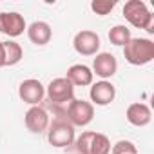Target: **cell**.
Returning a JSON list of instances; mask_svg holds the SVG:
<instances>
[{
  "instance_id": "6da1fadb",
  "label": "cell",
  "mask_w": 154,
  "mask_h": 154,
  "mask_svg": "<svg viewBox=\"0 0 154 154\" xmlns=\"http://www.w3.org/2000/svg\"><path fill=\"white\" fill-rule=\"evenodd\" d=\"M123 56L131 65H147L154 60V42L150 38H131L123 45Z\"/></svg>"
},
{
  "instance_id": "7a4b0ae2",
  "label": "cell",
  "mask_w": 154,
  "mask_h": 154,
  "mask_svg": "<svg viewBox=\"0 0 154 154\" xmlns=\"http://www.w3.org/2000/svg\"><path fill=\"white\" fill-rule=\"evenodd\" d=\"M123 17L131 26L138 29H145L147 33H154V17L143 0H129V2H125Z\"/></svg>"
},
{
  "instance_id": "3957f363",
  "label": "cell",
  "mask_w": 154,
  "mask_h": 154,
  "mask_svg": "<svg viewBox=\"0 0 154 154\" xmlns=\"http://www.w3.org/2000/svg\"><path fill=\"white\" fill-rule=\"evenodd\" d=\"M76 136H74V127L63 120V118H56L53 123H49L47 127V141L49 145L56 147V149H65L71 147L74 143Z\"/></svg>"
},
{
  "instance_id": "277c9868",
  "label": "cell",
  "mask_w": 154,
  "mask_h": 154,
  "mask_svg": "<svg viewBox=\"0 0 154 154\" xmlns=\"http://www.w3.org/2000/svg\"><path fill=\"white\" fill-rule=\"evenodd\" d=\"M93 118H94V105L91 102L74 98L71 103H67L65 120L72 127H85V125H89L93 122Z\"/></svg>"
},
{
  "instance_id": "5b68a950",
  "label": "cell",
  "mask_w": 154,
  "mask_h": 154,
  "mask_svg": "<svg viewBox=\"0 0 154 154\" xmlns=\"http://www.w3.org/2000/svg\"><path fill=\"white\" fill-rule=\"evenodd\" d=\"M45 94L49 102H53L54 105H67L74 100V85L65 76L63 78H54L45 87Z\"/></svg>"
},
{
  "instance_id": "8992f818",
  "label": "cell",
  "mask_w": 154,
  "mask_h": 154,
  "mask_svg": "<svg viewBox=\"0 0 154 154\" xmlns=\"http://www.w3.org/2000/svg\"><path fill=\"white\" fill-rule=\"evenodd\" d=\"M72 45H74V51L82 56H96L102 44H100V36L94 31L82 29L80 33L74 35Z\"/></svg>"
},
{
  "instance_id": "52a82bcc",
  "label": "cell",
  "mask_w": 154,
  "mask_h": 154,
  "mask_svg": "<svg viewBox=\"0 0 154 154\" xmlns=\"http://www.w3.org/2000/svg\"><path fill=\"white\" fill-rule=\"evenodd\" d=\"M26 29H27V24L20 13H17V11L0 13V33L2 35H6L9 38H17L20 35H24Z\"/></svg>"
},
{
  "instance_id": "ba28073f",
  "label": "cell",
  "mask_w": 154,
  "mask_h": 154,
  "mask_svg": "<svg viewBox=\"0 0 154 154\" xmlns=\"http://www.w3.org/2000/svg\"><path fill=\"white\" fill-rule=\"evenodd\" d=\"M18 96L24 103L27 105H40V102L44 100L45 96V87L42 85L40 80H35V78H29V80H24L20 85H18Z\"/></svg>"
},
{
  "instance_id": "9c48e42d",
  "label": "cell",
  "mask_w": 154,
  "mask_h": 154,
  "mask_svg": "<svg viewBox=\"0 0 154 154\" xmlns=\"http://www.w3.org/2000/svg\"><path fill=\"white\" fill-rule=\"evenodd\" d=\"M24 123L27 127V131H31L33 134H42L47 131L51 120H49V114L44 107L40 105H33L27 109L26 116H24Z\"/></svg>"
},
{
  "instance_id": "30bf717a",
  "label": "cell",
  "mask_w": 154,
  "mask_h": 154,
  "mask_svg": "<svg viewBox=\"0 0 154 154\" xmlns=\"http://www.w3.org/2000/svg\"><path fill=\"white\" fill-rule=\"evenodd\" d=\"M91 71H93V74L100 76L102 80L112 78L118 71V60L111 53H98L93 60V69Z\"/></svg>"
},
{
  "instance_id": "8fae6325",
  "label": "cell",
  "mask_w": 154,
  "mask_h": 154,
  "mask_svg": "<svg viewBox=\"0 0 154 154\" xmlns=\"http://www.w3.org/2000/svg\"><path fill=\"white\" fill-rule=\"evenodd\" d=\"M89 96H91L93 105L105 107V105H109V103L114 102V98H116V87L111 82H107V80H100V82H96V84L91 85Z\"/></svg>"
},
{
  "instance_id": "7c38bea8",
  "label": "cell",
  "mask_w": 154,
  "mask_h": 154,
  "mask_svg": "<svg viewBox=\"0 0 154 154\" xmlns=\"http://www.w3.org/2000/svg\"><path fill=\"white\" fill-rule=\"evenodd\" d=\"M125 118L131 125L134 127H145L150 123L152 120V112H150V107L141 103V102H136V103H131L125 111Z\"/></svg>"
},
{
  "instance_id": "4fadbf2b",
  "label": "cell",
  "mask_w": 154,
  "mask_h": 154,
  "mask_svg": "<svg viewBox=\"0 0 154 154\" xmlns=\"http://www.w3.org/2000/svg\"><path fill=\"white\" fill-rule=\"evenodd\" d=\"M65 78L74 85V87H87L93 85V78L94 74L91 71V67H87L85 63H74L67 69V76Z\"/></svg>"
},
{
  "instance_id": "5bb4252c",
  "label": "cell",
  "mask_w": 154,
  "mask_h": 154,
  "mask_svg": "<svg viewBox=\"0 0 154 154\" xmlns=\"http://www.w3.org/2000/svg\"><path fill=\"white\" fill-rule=\"evenodd\" d=\"M27 38L35 44V45H47L53 38V29L47 22H42V20H36L33 22L27 29Z\"/></svg>"
},
{
  "instance_id": "9a60e30c",
  "label": "cell",
  "mask_w": 154,
  "mask_h": 154,
  "mask_svg": "<svg viewBox=\"0 0 154 154\" xmlns=\"http://www.w3.org/2000/svg\"><path fill=\"white\" fill-rule=\"evenodd\" d=\"M2 45H4V56H6V67L17 65L24 58V49L15 40H6L2 42Z\"/></svg>"
},
{
  "instance_id": "2e32d148",
  "label": "cell",
  "mask_w": 154,
  "mask_h": 154,
  "mask_svg": "<svg viewBox=\"0 0 154 154\" xmlns=\"http://www.w3.org/2000/svg\"><path fill=\"white\" fill-rule=\"evenodd\" d=\"M131 38H132V35H131V29L127 26L118 24V26L111 27V31H109V40H111L112 45H122L123 47Z\"/></svg>"
},
{
  "instance_id": "e0dca14e",
  "label": "cell",
  "mask_w": 154,
  "mask_h": 154,
  "mask_svg": "<svg viewBox=\"0 0 154 154\" xmlns=\"http://www.w3.org/2000/svg\"><path fill=\"white\" fill-rule=\"evenodd\" d=\"M109 152H111V140L102 132H94L91 141V154H109Z\"/></svg>"
},
{
  "instance_id": "ac0fdd59",
  "label": "cell",
  "mask_w": 154,
  "mask_h": 154,
  "mask_svg": "<svg viewBox=\"0 0 154 154\" xmlns=\"http://www.w3.org/2000/svg\"><path fill=\"white\" fill-rule=\"evenodd\" d=\"M94 131H85L82 132V136H78L74 140V149L78 154H91V141H93Z\"/></svg>"
},
{
  "instance_id": "d6986e66",
  "label": "cell",
  "mask_w": 154,
  "mask_h": 154,
  "mask_svg": "<svg viewBox=\"0 0 154 154\" xmlns=\"http://www.w3.org/2000/svg\"><path fill=\"white\" fill-rule=\"evenodd\" d=\"M114 8H116V0H93L91 2V9L100 17L109 15Z\"/></svg>"
},
{
  "instance_id": "ffe728a7",
  "label": "cell",
  "mask_w": 154,
  "mask_h": 154,
  "mask_svg": "<svg viewBox=\"0 0 154 154\" xmlns=\"http://www.w3.org/2000/svg\"><path fill=\"white\" fill-rule=\"evenodd\" d=\"M111 154H138V149L129 140H120L111 147Z\"/></svg>"
},
{
  "instance_id": "44dd1931",
  "label": "cell",
  "mask_w": 154,
  "mask_h": 154,
  "mask_svg": "<svg viewBox=\"0 0 154 154\" xmlns=\"http://www.w3.org/2000/svg\"><path fill=\"white\" fill-rule=\"evenodd\" d=\"M0 67H6V56H4V45L0 42Z\"/></svg>"
}]
</instances>
